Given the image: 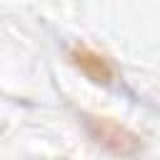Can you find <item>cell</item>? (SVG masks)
<instances>
[{"label": "cell", "instance_id": "6da1fadb", "mask_svg": "<svg viewBox=\"0 0 160 160\" xmlns=\"http://www.w3.org/2000/svg\"><path fill=\"white\" fill-rule=\"evenodd\" d=\"M85 128L90 132V138L102 145L105 150L115 152V155H132L140 150V138L122 122L105 118V115H88L85 118Z\"/></svg>", "mask_w": 160, "mask_h": 160}, {"label": "cell", "instance_id": "7a4b0ae2", "mask_svg": "<svg viewBox=\"0 0 160 160\" xmlns=\"http://www.w3.org/2000/svg\"><path fill=\"white\" fill-rule=\"evenodd\" d=\"M68 58H70V62H72L88 80H92V82H98V85H108V82L115 80V68H112V62H110L102 52H98V50H92V48H88V45H75V48H70Z\"/></svg>", "mask_w": 160, "mask_h": 160}]
</instances>
